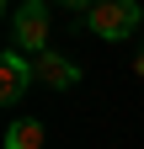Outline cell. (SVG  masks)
<instances>
[{"label": "cell", "instance_id": "obj_1", "mask_svg": "<svg viewBox=\"0 0 144 149\" xmlns=\"http://www.w3.org/2000/svg\"><path fill=\"white\" fill-rule=\"evenodd\" d=\"M11 48L27 53V59L48 53V0H22L11 11Z\"/></svg>", "mask_w": 144, "mask_h": 149}, {"label": "cell", "instance_id": "obj_4", "mask_svg": "<svg viewBox=\"0 0 144 149\" xmlns=\"http://www.w3.org/2000/svg\"><path fill=\"white\" fill-rule=\"evenodd\" d=\"M32 74H38V85L48 91H69V85H80V64L75 59H64V53H43V59H32Z\"/></svg>", "mask_w": 144, "mask_h": 149}, {"label": "cell", "instance_id": "obj_2", "mask_svg": "<svg viewBox=\"0 0 144 149\" xmlns=\"http://www.w3.org/2000/svg\"><path fill=\"white\" fill-rule=\"evenodd\" d=\"M139 22H144L139 0H101V6L85 11V27H91L101 43H123V37H134Z\"/></svg>", "mask_w": 144, "mask_h": 149}, {"label": "cell", "instance_id": "obj_3", "mask_svg": "<svg viewBox=\"0 0 144 149\" xmlns=\"http://www.w3.org/2000/svg\"><path fill=\"white\" fill-rule=\"evenodd\" d=\"M32 80H38V74H32V59H27V53H16V48L0 53V101H6V107L22 101Z\"/></svg>", "mask_w": 144, "mask_h": 149}, {"label": "cell", "instance_id": "obj_7", "mask_svg": "<svg viewBox=\"0 0 144 149\" xmlns=\"http://www.w3.org/2000/svg\"><path fill=\"white\" fill-rule=\"evenodd\" d=\"M134 74H144V43H139V53H134Z\"/></svg>", "mask_w": 144, "mask_h": 149}, {"label": "cell", "instance_id": "obj_6", "mask_svg": "<svg viewBox=\"0 0 144 149\" xmlns=\"http://www.w3.org/2000/svg\"><path fill=\"white\" fill-rule=\"evenodd\" d=\"M59 6H69V11H91V6H101V0H59Z\"/></svg>", "mask_w": 144, "mask_h": 149}, {"label": "cell", "instance_id": "obj_5", "mask_svg": "<svg viewBox=\"0 0 144 149\" xmlns=\"http://www.w3.org/2000/svg\"><path fill=\"white\" fill-rule=\"evenodd\" d=\"M6 149H43V123L38 117H16L6 128Z\"/></svg>", "mask_w": 144, "mask_h": 149}]
</instances>
